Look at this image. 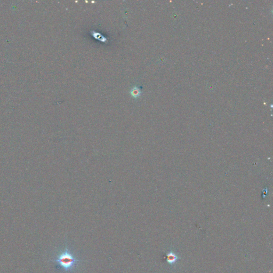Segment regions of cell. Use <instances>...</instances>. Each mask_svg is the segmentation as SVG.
Instances as JSON below:
<instances>
[{
	"label": "cell",
	"mask_w": 273,
	"mask_h": 273,
	"mask_svg": "<svg viewBox=\"0 0 273 273\" xmlns=\"http://www.w3.org/2000/svg\"><path fill=\"white\" fill-rule=\"evenodd\" d=\"M179 257L176 255V254L172 252H169L166 254V261L169 264H173L177 261Z\"/></svg>",
	"instance_id": "cell-3"
},
{
	"label": "cell",
	"mask_w": 273,
	"mask_h": 273,
	"mask_svg": "<svg viewBox=\"0 0 273 273\" xmlns=\"http://www.w3.org/2000/svg\"><path fill=\"white\" fill-rule=\"evenodd\" d=\"M90 34L93 37L98 40L100 42L103 43H106L108 41V39L106 37H105L102 34L100 33L99 32H96L95 30H91L90 31Z\"/></svg>",
	"instance_id": "cell-2"
},
{
	"label": "cell",
	"mask_w": 273,
	"mask_h": 273,
	"mask_svg": "<svg viewBox=\"0 0 273 273\" xmlns=\"http://www.w3.org/2000/svg\"><path fill=\"white\" fill-rule=\"evenodd\" d=\"M141 93L142 91L141 90L140 88L136 85L134 86L130 90V95L135 99L139 98L141 94Z\"/></svg>",
	"instance_id": "cell-4"
},
{
	"label": "cell",
	"mask_w": 273,
	"mask_h": 273,
	"mask_svg": "<svg viewBox=\"0 0 273 273\" xmlns=\"http://www.w3.org/2000/svg\"><path fill=\"white\" fill-rule=\"evenodd\" d=\"M81 261L82 260L77 259L69 251L67 246L65 247L64 251L58 254L53 259V261L66 272L73 271L77 265V263Z\"/></svg>",
	"instance_id": "cell-1"
}]
</instances>
